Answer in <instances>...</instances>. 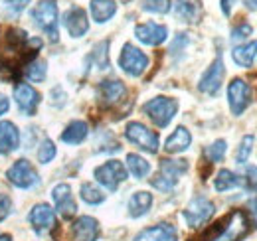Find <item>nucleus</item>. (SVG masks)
<instances>
[{
	"instance_id": "f257e3e1",
	"label": "nucleus",
	"mask_w": 257,
	"mask_h": 241,
	"mask_svg": "<svg viewBox=\"0 0 257 241\" xmlns=\"http://www.w3.org/2000/svg\"><path fill=\"white\" fill-rule=\"evenodd\" d=\"M42 38H30L26 30L20 28H2L0 30V69L10 75V69L18 65H28L36 60V54L42 50Z\"/></svg>"
},
{
	"instance_id": "f03ea898",
	"label": "nucleus",
	"mask_w": 257,
	"mask_h": 241,
	"mask_svg": "<svg viewBox=\"0 0 257 241\" xmlns=\"http://www.w3.org/2000/svg\"><path fill=\"white\" fill-rule=\"evenodd\" d=\"M188 172V160L182 158H162L159 166V174L151 178V186L157 188L159 192H170L178 184L180 176Z\"/></svg>"
},
{
	"instance_id": "7ed1b4c3",
	"label": "nucleus",
	"mask_w": 257,
	"mask_h": 241,
	"mask_svg": "<svg viewBox=\"0 0 257 241\" xmlns=\"http://www.w3.org/2000/svg\"><path fill=\"white\" fill-rule=\"evenodd\" d=\"M58 18H60V10H58V2L56 0H40L32 10L34 24L44 32L52 42L60 40V28H58Z\"/></svg>"
},
{
	"instance_id": "20e7f679",
	"label": "nucleus",
	"mask_w": 257,
	"mask_h": 241,
	"mask_svg": "<svg viewBox=\"0 0 257 241\" xmlns=\"http://www.w3.org/2000/svg\"><path fill=\"white\" fill-rule=\"evenodd\" d=\"M143 113L159 129H166L178 113V101L172 97H164V95L153 97L151 101H147L143 105Z\"/></svg>"
},
{
	"instance_id": "39448f33",
	"label": "nucleus",
	"mask_w": 257,
	"mask_h": 241,
	"mask_svg": "<svg viewBox=\"0 0 257 241\" xmlns=\"http://www.w3.org/2000/svg\"><path fill=\"white\" fill-rule=\"evenodd\" d=\"M125 137L131 145H135L137 149L149 152V154H157L161 149V139L159 133L151 131L147 125L139 123V120H131L125 127Z\"/></svg>"
},
{
	"instance_id": "423d86ee",
	"label": "nucleus",
	"mask_w": 257,
	"mask_h": 241,
	"mask_svg": "<svg viewBox=\"0 0 257 241\" xmlns=\"http://www.w3.org/2000/svg\"><path fill=\"white\" fill-rule=\"evenodd\" d=\"M249 233V219L241 210H233L220 219V233L214 241H241Z\"/></svg>"
},
{
	"instance_id": "0eeeda50",
	"label": "nucleus",
	"mask_w": 257,
	"mask_h": 241,
	"mask_svg": "<svg viewBox=\"0 0 257 241\" xmlns=\"http://www.w3.org/2000/svg\"><path fill=\"white\" fill-rule=\"evenodd\" d=\"M214 213H216V206L212 200H208L206 196H194L182 211V217L188 227L198 229V227H204V223H208L214 217Z\"/></svg>"
},
{
	"instance_id": "6e6552de",
	"label": "nucleus",
	"mask_w": 257,
	"mask_h": 241,
	"mask_svg": "<svg viewBox=\"0 0 257 241\" xmlns=\"http://www.w3.org/2000/svg\"><path fill=\"white\" fill-rule=\"evenodd\" d=\"M127 176H128L127 166L121 160H115V158L99 164L95 170H93V178L105 190H109V192H115L123 182L127 180Z\"/></svg>"
},
{
	"instance_id": "1a4fd4ad",
	"label": "nucleus",
	"mask_w": 257,
	"mask_h": 241,
	"mask_svg": "<svg viewBox=\"0 0 257 241\" xmlns=\"http://www.w3.org/2000/svg\"><path fill=\"white\" fill-rule=\"evenodd\" d=\"M6 178L12 186L20 188V190H30L40 184V174L34 168V164L26 158L16 160L8 170H6Z\"/></svg>"
},
{
	"instance_id": "9d476101",
	"label": "nucleus",
	"mask_w": 257,
	"mask_h": 241,
	"mask_svg": "<svg viewBox=\"0 0 257 241\" xmlns=\"http://www.w3.org/2000/svg\"><path fill=\"white\" fill-rule=\"evenodd\" d=\"M119 67L128 77H141L149 69V56L135 48L133 44H125L119 56Z\"/></svg>"
},
{
	"instance_id": "9b49d317",
	"label": "nucleus",
	"mask_w": 257,
	"mask_h": 241,
	"mask_svg": "<svg viewBox=\"0 0 257 241\" xmlns=\"http://www.w3.org/2000/svg\"><path fill=\"white\" fill-rule=\"evenodd\" d=\"M251 103V87L245 79L241 77H233L227 85V105L231 109V113L235 117L243 115V111L249 107Z\"/></svg>"
},
{
	"instance_id": "f8f14e48",
	"label": "nucleus",
	"mask_w": 257,
	"mask_h": 241,
	"mask_svg": "<svg viewBox=\"0 0 257 241\" xmlns=\"http://www.w3.org/2000/svg\"><path fill=\"white\" fill-rule=\"evenodd\" d=\"M225 75V65L222 54L216 56V60L210 63V67L202 73L200 81H198V89L206 95H216L220 87H222V81H224Z\"/></svg>"
},
{
	"instance_id": "ddd939ff",
	"label": "nucleus",
	"mask_w": 257,
	"mask_h": 241,
	"mask_svg": "<svg viewBox=\"0 0 257 241\" xmlns=\"http://www.w3.org/2000/svg\"><path fill=\"white\" fill-rule=\"evenodd\" d=\"M125 95H127V87L119 79H103L97 85V101L103 109L115 107L117 103L125 99Z\"/></svg>"
},
{
	"instance_id": "4468645a",
	"label": "nucleus",
	"mask_w": 257,
	"mask_h": 241,
	"mask_svg": "<svg viewBox=\"0 0 257 241\" xmlns=\"http://www.w3.org/2000/svg\"><path fill=\"white\" fill-rule=\"evenodd\" d=\"M28 221L32 225V229L38 235H44L48 231H52L56 225H58V219H56V210L48 204H36L28 215Z\"/></svg>"
},
{
	"instance_id": "2eb2a0df",
	"label": "nucleus",
	"mask_w": 257,
	"mask_h": 241,
	"mask_svg": "<svg viewBox=\"0 0 257 241\" xmlns=\"http://www.w3.org/2000/svg\"><path fill=\"white\" fill-rule=\"evenodd\" d=\"M52 200H54V206L56 211L65 217V219H71L75 213H77V202L73 198V192H71V186L69 184H56L52 188Z\"/></svg>"
},
{
	"instance_id": "dca6fc26",
	"label": "nucleus",
	"mask_w": 257,
	"mask_h": 241,
	"mask_svg": "<svg viewBox=\"0 0 257 241\" xmlns=\"http://www.w3.org/2000/svg\"><path fill=\"white\" fill-rule=\"evenodd\" d=\"M62 22H64L67 34L75 40L83 38L89 32V18H87V12L81 6H69L64 12Z\"/></svg>"
},
{
	"instance_id": "f3484780",
	"label": "nucleus",
	"mask_w": 257,
	"mask_h": 241,
	"mask_svg": "<svg viewBox=\"0 0 257 241\" xmlns=\"http://www.w3.org/2000/svg\"><path fill=\"white\" fill-rule=\"evenodd\" d=\"M40 93L34 89L30 83H18L14 87V101L20 109L22 115L26 117H34L36 111H38V105H40Z\"/></svg>"
},
{
	"instance_id": "a211bd4d",
	"label": "nucleus",
	"mask_w": 257,
	"mask_h": 241,
	"mask_svg": "<svg viewBox=\"0 0 257 241\" xmlns=\"http://www.w3.org/2000/svg\"><path fill=\"white\" fill-rule=\"evenodd\" d=\"M135 38L145 46H161L168 38V28L157 22H143L135 26Z\"/></svg>"
},
{
	"instance_id": "6ab92c4d",
	"label": "nucleus",
	"mask_w": 257,
	"mask_h": 241,
	"mask_svg": "<svg viewBox=\"0 0 257 241\" xmlns=\"http://www.w3.org/2000/svg\"><path fill=\"white\" fill-rule=\"evenodd\" d=\"M101 233L99 221L91 215H79L71 223V237L73 241H97Z\"/></svg>"
},
{
	"instance_id": "aec40b11",
	"label": "nucleus",
	"mask_w": 257,
	"mask_h": 241,
	"mask_svg": "<svg viewBox=\"0 0 257 241\" xmlns=\"http://www.w3.org/2000/svg\"><path fill=\"white\" fill-rule=\"evenodd\" d=\"M178 231L172 223H157L151 227L141 229L133 241H176Z\"/></svg>"
},
{
	"instance_id": "412c9836",
	"label": "nucleus",
	"mask_w": 257,
	"mask_h": 241,
	"mask_svg": "<svg viewBox=\"0 0 257 241\" xmlns=\"http://www.w3.org/2000/svg\"><path fill=\"white\" fill-rule=\"evenodd\" d=\"M172 8H174V16L180 22L198 24L200 18H202V4H200V0H174Z\"/></svg>"
},
{
	"instance_id": "4be33fe9",
	"label": "nucleus",
	"mask_w": 257,
	"mask_h": 241,
	"mask_svg": "<svg viewBox=\"0 0 257 241\" xmlns=\"http://www.w3.org/2000/svg\"><path fill=\"white\" fill-rule=\"evenodd\" d=\"M20 147V131L12 120L0 123V154H10Z\"/></svg>"
},
{
	"instance_id": "5701e85b",
	"label": "nucleus",
	"mask_w": 257,
	"mask_h": 241,
	"mask_svg": "<svg viewBox=\"0 0 257 241\" xmlns=\"http://www.w3.org/2000/svg\"><path fill=\"white\" fill-rule=\"evenodd\" d=\"M192 145V135L186 127H176L172 131V135L166 139L164 143V151L168 154H180V152L188 151Z\"/></svg>"
},
{
	"instance_id": "b1692460",
	"label": "nucleus",
	"mask_w": 257,
	"mask_h": 241,
	"mask_svg": "<svg viewBox=\"0 0 257 241\" xmlns=\"http://www.w3.org/2000/svg\"><path fill=\"white\" fill-rule=\"evenodd\" d=\"M153 202H155V198H153L151 192H145V190L135 192V194L128 198V204H127L128 215L135 217V219L147 215V213L151 211V208H153Z\"/></svg>"
},
{
	"instance_id": "393cba45",
	"label": "nucleus",
	"mask_w": 257,
	"mask_h": 241,
	"mask_svg": "<svg viewBox=\"0 0 257 241\" xmlns=\"http://www.w3.org/2000/svg\"><path fill=\"white\" fill-rule=\"evenodd\" d=\"M89 12L97 24H105L117 14V2L115 0H91Z\"/></svg>"
},
{
	"instance_id": "a878e982",
	"label": "nucleus",
	"mask_w": 257,
	"mask_h": 241,
	"mask_svg": "<svg viewBox=\"0 0 257 241\" xmlns=\"http://www.w3.org/2000/svg\"><path fill=\"white\" fill-rule=\"evenodd\" d=\"M87 135H89V125L85 120H71L62 133V141L65 145L75 147V145H81L87 139Z\"/></svg>"
},
{
	"instance_id": "bb28decb",
	"label": "nucleus",
	"mask_w": 257,
	"mask_h": 241,
	"mask_svg": "<svg viewBox=\"0 0 257 241\" xmlns=\"http://www.w3.org/2000/svg\"><path fill=\"white\" fill-rule=\"evenodd\" d=\"M257 56V40L253 42H247V44H241V46H235L231 50V60L235 61L239 67H251Z\"/></svg>"
},
{
	"instance_id": "cd10ccee",
	"label": "nucleus",
	"mask_w": 257,
	"mask_h": 241,
	"mask_svg": "<svg viewBox=\"0 0 257 241\" xmlns=\"http://www.w3.org/2000/svg\"><path fill=\"white\" fill-rule=\"evenodd\" d=\"M127 172H131L137 180H143L151 174V162L147 158H143L141 154L131 152L127 154Z\"/></svg>"
},
{
	"instance_id": "c85d7f7f",
	"label": "nucleus",
	"mask_w": 257,
	"mask_h": 241,
	"mask_svg": "<svg viewBox=\"0 0 257 241\" xmlns=\"http://www.w3.org/2000/svg\"><path fill=\"white\" fill-rule=\"evenodd\" d=\"M233 188H241V180H239V176L237 174H233L231 170H220L218 174H216V178H214V190L216 192H220V194H224L227 190H233Z\"/></svg>"
},
{
	"instance_id": "c756f323",
	"label": "nucleus",
	"mask_w": 257,
	"mask_h": 241,
	"mask_svg": "<svg viewBox=\"0 0 257 241\" xmlns=\"http://www.w3.org/2000/svg\"><path fill=\"white\" fill-rule=\"evenodd\" d=\"M79 196H81V200L87 206H99V204H103L107 200V196L103 194V190L99 186H95L93 182H83L81 184V190H79Z\"/></svg>"
},
{
	"instance_id": "7c9ffc66",
	"label": "nucleus",
	"mask_w": 257,
	"mask_h": 241,
	"mask_svg": "<svg viewBox=\"0 0 257 241\" xmlns=\"http://www.w3.org/2000/svg\"><path fill=\"white\" fill-rule=\"evenodd\" d=\"M109 40H103L93 46V52L89 54V61H93L97 69H107L109 67Z\"/></svg>"
},
{
	"instance_id": "2f4dec72",
	"label": "nucleus",
	"mask_w": 257,
	"mask_h": 241,
	"mask_svg": "<svg viewBox=\"0 0 257 241\" xmlns=\"http://www.w3.org/2000/svg\"><path fill=\"white\" fill-rule=\"evenodd\" d=\"M24 75L34 81V83H40V81H44L46 79V75H48V63L44 60H32L28 65H26V69H24Z\"/></svg>"
},
{
	"instance_id": "473e14b6",
	"label": "nucleus",
	"mask_w": 257,
	"mask_h": 241,
	"mask_svg": "<svg viewBox=\"0 0 257 241\" xmlns=\"http://www.w3.org/2000/svg\"><path fill=\"white\" fill-rule=\"evenodd\" d=\"M225 152H227V143H225L224 139H218V141H214L210 147H206L204 156H206V160H208L210 164H216V162H222V160H224Z\"/></svg>"
},
{
	"instance_id": "72a5a7b5",
	"label": "nucleus",
	"mask_w": 257,
	"mask_h": 241,
	"mask_svg": "<svg viewBox=\"0 0 257 241\" xmlns=\"http://www.w3.org/2000/svg\"><path fill=\"white\" fill-rule=\"evenodd\" d=\"M253 143H255V137H253V135H245V137L241 139V143H239V147H237V151H235V162H237V164L243 166V164L251 158Z\"/></svg>"
},
{
	"instance_id": "f704fd0d",
	"label": "nucleus",
	"mask_w": 257,
	"mask_h": 241,
	"mask_svg": "<svg viewBox=\"0 0 257 241\" xmlns=\"http://www.w3.org/2000/svg\"><path fill=\"white\" fill-rule=\"evenodd\" d=\"M58 154L56 149V143L52 139H44L40 145H38V162L40 164H50Z\"/></svg>"
},
{
	"instance_id": "c9c22d12",
	"label": "nucleus",
	"mask_w": 257,
	"mask_h": 241,
	"mask_svg": "<svg viewBox=\"0 0 257 241\" xmlns=\"http://www.w3.org/2000/svg\"><path fill=\"white\" fill-rule=\"evenodd\" d=\"M172 8L170 0H143V10L151 14H168Z\"/></svg>"
},
{
	"instance_id": "e433bc0d",
	"label": "nucleus",
	"mask_w": 257,
	"mask_h": 241,
	"mask_svg": "<svg viewBox=\"0 0 257 241\" xmlns=\"http://www.w3.org/2000/svg\"><path fill=\"white\" fill-rule=\"evenodd\" d=\"M241 188H245L247 192H257V166H245L243 176H239Z\"/></svg>"
},
{
	"instance_id": "4c0bfd02",
	"label": "nucleus",
	"mask_w": 257,
	"mask_h": 241,
	"mask_svg": "<svg viewBox=\"0 0 257 241\" xmlns=\"http://www.w3.org/2000/svg\"><path fill=\"white\" fill-rule=\"evenodd\" d=\"M253 34V28H251V24H247V22H241V24H237L233 30H231V42L235 44V42H243V40H247L249 36Z\"/></svg>"
},
{
	"instance_id": "58836bf2",
	"label": "nucleus",
	"mask_w": 257,
	"mask_h": 241,
	"mask_svg": "<svg viewBox=\"0 0 257 241\" xmlns=\"http://www.w3.org/2000/svg\"><path fill=\"white\" fill-rule=\"evenodd\" d=\"M188 34H184V32H180V34H176V38H174V42L170 44V56L172 58H176V56H180L182 54V50H186V46H188Z\"/></svg>"
},
{
	"instance_id": "ea45409f",
	"label": "nucleus",
	"mask_w": 257,
	"mask_h": 241,
	"mask_svg": "<svg viewBox=\"0 0 257 241\" xmlns=\"http://www.w3.org/2000/svg\"><path fill=\"white\" fill-rule=\"evenodd\" d=\"M12 213V200L8 194H0V221H4Z\"/></svg>"
},
{
	"instance_id": "a19ab883",
	"label": "nucleus",
	"mask_w": 257,
	"mask_h": 241,
	"mask_svg": "<svg viewBox=\"0 0 257 241\" xmlns=\"http://www.w3.org/2000/svg\"><path fill=\"white\" fill-rule=\"evenodd\" d=\"M30 4V0H6V10L12 14H20L24 12V8Z\"/></svg>"
},
{
	"instance_id": "79ce46f5",
	"label": "nucleus",
	"mask_w": 257,
	"mask_h": 241,
	"mask_svg": "<svg viewBox=\"0 0 257 241\" xmlns=\"http://www.w3.org/2000/svg\"><path fill=\"white\" fill-rule=\"evenodd\" d=\"M8 109H10V101H8V97H6L4 93H0V117L6 115Z\"/></svg>"
},
{
	"instance_id": "37998d69",
	"label": "nucleus",
	"mask_w": 257,
	"mask_h": 241,
	"mask_svg": "<svg viewBox=\"0 0 257 241\" xmlns=\"http://www.w3.org/2000/svg\"><path fill=\"white\" fill-rule=\"evenodd\" d=\"M233 4H235V0H220V6H222V12H224V16H229V14H231V8H233Z\"/></svg>"
},
{
	"instance_id": "c03bdc74",
	"label": "nucleus",
	"mask_w": 257,
	"mask_h": 241,
	"mask_svg": "<svg viewBox=\"0 0 257 241\" xmlns=\"http://www.w3.org/2000/svg\"><path fill=\"white\" fill-rule=\"evenodd\" d=\"M249 211H251V219H253V223H255L257 227V198L249 202Z\"/></svg>"
},
{
	"instance_id": "a18cd8bd",
	"label": "nucleus",
	"mask_w": 257,
	"mask_h": 241,
	"mask_svg": "<svg viewBox=\"0 0 257 241\" xmlns=\"http://www.w3.org/2000/svg\"><path fill=\"white\" fill-rule=\"evenodd\" d=\"M243 2H245V6H247L249 10L257 12V0H243Z\"/></svg>"
},
{
	"instance_id": "49530a36",
	"label": "nucleus",
	"mask_w": 257,
	"mask_h": 241,
	"mask_svg": "<svg viewBox=\"0 0 257 241\" xmlns=\"http://www.w3.org/2000/svg\"><path fill=\"white\" fill-rule=\"evenodd\" d=\"M0 241H12V235H8V233H0Z\"/></svg>"
}]
</instances>
